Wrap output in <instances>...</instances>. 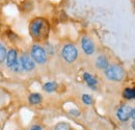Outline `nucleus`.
Listing matches in <instances>:
<instances>
[{"label":"nucleus","instance_id":"12","mask_svg":"<svg viewBox=\"0 0 135 130\" xmlns=\"http://www.w3.org/2000/svg\"><path fill=\"white\" fill-rule=\"evenodd\" d=\"M42 101V96L40 94H31L29 96V102L31 104H38Z\"/></svg>","mask_w":135,"mask_h":130},{"label":"nucleus","instance_id":"2","mask_svg":"<svg viewBox=\"0 0 135 130\" xmlns=\"http://www.w3.org/2000/svg\"><path fill=\"white\" fill-rule=\"evenodd\" d=\"M105 75L110 80L120 81L125 76V72L119 66L110 65L105 69Z\"/></svg>","mask_w":135,"mask_h":130},{"label":"nucleus","instance_id":"8","mask_svg":"<svg viewBox=\"0 0 135 130\" xmlns=\"http://www.w3.org/2000/svg\"><path fill=\"white\" fill-rule=\"evenodd\" d=\"M18 61L17 52L16 50H9V52L6 54V65L7 67H12Z\"/></svg>","mask_w":135,"mask_h":130},{"label":"nucleus","instance_id":"15","mask_svg":"<svg viewBox=\"0 0 135 130\" xmlns=\"http://www.w3.org/2000/svg\"><path fill=\"white\" fill-rule=\"evenodd\" d=\"M11 69H12L14 72H16V73H20V72L23 71V68H22V65H21L20 61H17L14 65L11 67Z\"/></svg>","mask_w":135,"mask_h":130},{"label":"nucleus","instance_id":"7","mask_svg":"<svg viewBox=\"0 0 135 130\" xmlns=\"http://www.w3.org/2000/svg\"><path fill=\"white\" fill-rule=\"evenodd\" d=\"M81 45H82V49L87 55H90L94 53V50H95V46H94V43L90 39L88 38H83L82 39V42H81Z\"/></svg>","mask_w":135,"mask_h":130},{"label":"nucleus","instance_id":"14","mask_svg":"<svg viewBox=\"0 0 135 130\" xmlns=\"http://www.w3.org/2000/svg\"><path fill=\"white\" fill-rule=\"evenodd\" d=\"M6 49L5 47L0 43V64H2L4 61H5V57H6Z\"/></svg>","mask_w":135,"mask_h":130},{"label":"nucleus","instance_id":"4","mask_svg":"<svg viewBox=\"0 0 135 130\" xmlns=\"http://www.w3.org/2000/svg\"><path fill=\"white\" fill-rule=\"evenodd\" d=\"M78 56V51L74 45L68 44L62 49V57L67 61L68 63H73L76 61Z\"/></svg>","mask_w":135,"mask_h":130},{"label":"nucleus","instance_id":"9","mask_svg":"<svg viewBox=\"0 0 135 130\" xmlns=\"http://www.w3.org/2000/svg\"><path fill=\"white\" fill-rule=\"evenodd\" d=\"M96 65L98 68H100V69H106L107 67H108V61H107V58L104 56V55H101V56H99L98 58H97V62H96Z\"/></svg>","mask_w":135,"mask_h":130},{"label":"nucleus","instance_id":"1","mask_svg":"<svg viewBox=\"0 0 135 130\" xmlns=\"http://www.w3.org/2000/svg\"><path fill=\"white\" fill-rule=\"evenodd\" d=\"M29 30H30V33L33 38L38 39V40H43L48 34V24L42 18L35 19L30 24Z\"/></svg>","mask_w":135,"mask_h":130},{"label":"nucleus","instance_id":"10","mask_svg":"<svg viewBox=\"0 0 135 130\" xmlns=\"http://www.w3.org/2000/svg\"><path fill=\"white\" fill-rule=\"evenodd\" d=\"M84 80L86 81V83L89 85V86H91L93 87V90H95V85L97 84V79L94 77V76H91L90 74H88V73H85L84 74Z\"/></svg>","mask_w":135,"mask_h":130},{"label":"nucleus","instance_id":"3","mask_svg":"<svg viewBox=\"0 0 135 130\" xmlns=\"http://www.w3.org/2000/svg\"><path fill=\"white\" fill-rule=\"evenodd\" d=\"M31 57L35 63L37 64H45L46 61H47V55H46V52L43 47L38 46V45H34L32 49H31Z\"/></svg>","mask_w":135,"mask_h":130},{"label":"nucleus","instance_id":"13","mask_svg":"<svg viewBox=\"0 0 135 130\" xmlns=\"http://www.w3.org/2000/svg\"><path fill=\"white\" fill-rule=\"evenodd\" d=\"M124 97L126 98V99H134V97H135L134 89L127 87V89L124 91Z\"/></svg>","mask_w":135,"mask_h":130},{"label":"nucleus","instance_id":"11","mask_svg":"<svg viewBox=\"0 0 135 130\" xmlns=\"http://www.w3.org/2000/svg\"><path fill=\"white\" fill-rule=\"evenodd\" d=\"M57 87V84L55 82H47L44 84V90L48 93H51V92H54Z\"/></svg>","mask_w":135,"mask_h":130},{"label":"nucleus","instance_id":"18","mask_svg":"<svg viewBox=\"0 0 135 130\" xmlns=\"http://www.w3.org/2000/svg\"><path fill=\"white\" fill-rule=\"evenodd\" d=\"M29 130H42V127L38 126V125H34V126H32Z\"/></svg>","mask_w":135,"mask_h":130},{"label":"nucleus","instance_id":"5","mask_svg":"<svg viewBox=\"0 0 135 130\" xmlns=\"http://www.w3.org/2000/svg\"><path fill=\"white\" fill-rule=\"evenodd\" d=\"M117 115L119 121H128L130 118H134V109L129 105H122L118 109Z\"/></svg>","mask_w":135,"mask_h":130},{"label":"nucleus","instance_id":"19","mask_svg":"<svg viewBox=\"0 0 135 130\" xmlns=\"http://www.w3.org/2000/svg\"><path fill=\"white\" fill-rule=\"evenodd\" d=\"M70 113H71V114H74V115H77V114H79V113H78V110H71Z\"/></svg>","mask_w":135,"mask_h":130},{"label":"nucleus","instance_id":"16","mask_svg":"<svg viewBox=\"0 0 135 130\" xmlns=\"http://www.w3.org/2000/svg\"><path fill=\"white\" fill-rule=\"evenodd\" d=\"M55 130H71V127L67 123H58L55 126Z\"/></svg>","mask_w":135,"mask_h":130},{"label":"nucleus","instance_id":"17","mask_svg":"<svg viewBox=\"0 0 135 130\" xmlns=\"http://www.w3.org/2000/svg\"><path fill=\"white\" fill-rule=\"evenodd\" d=\"M82 101H83V103H84V104H86V105H89V104H91L93 99H91V97H90L89 95H86V94H84V95L82 96Z\"/></svg>","mask_w":135,"mask_h":130},{"label":"nucleus","instance_id":"6","mask_svg":"<svg viewBox=\"0 0 135 130\" xmlns=\"http://www.w3.org/2000/svg\"><path fill=\"white\" fill-rule=\"evenodd\" d=\"M20 63L22 65L23 70H25V71H31L34 69V62L27 54L22 55V57L20 58Z\"/></svg>","mask_w":135,"mask_h":130}]
</instances>
